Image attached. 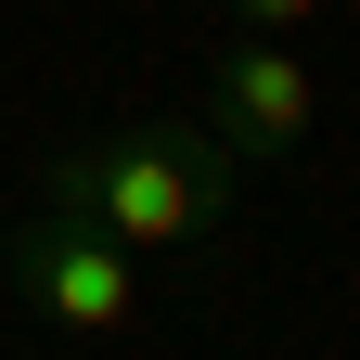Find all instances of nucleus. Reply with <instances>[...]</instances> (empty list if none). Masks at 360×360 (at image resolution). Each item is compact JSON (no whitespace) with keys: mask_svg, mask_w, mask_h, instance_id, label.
<instances>
[{"mask_svg":"<svg viewBox=\"0 0 360 360\" xmlns=\"http://www.w3.org/2000/svg\"><path fill=\"white\" fill-rule=\"evenodd\" d=\"M232 180H245V155L219 142L206 116H129L103 142L52 155L39 206H65V219H90V232H116L142 257V245H206L219 219H232Z\"/></svg>","mask_w":360,"mask_h":360,"instance_id":"obj_1","label":"nucleus"},{"mask_svg":"<svg viewBox=\"0 0 360 360\" xmlns=\"http://www.w3.org/2000/svg\"><path fill=\"white\" fill-rule=\"evenodd\" d=\"M13 296L39 309V322H65V335H116V322H142V270H129V245L116 232H90V219H65V206H39V219H13Z\"/></svg>","mask_w":360,"mask_h":360,"instance_id":"obj_2","label":"nucleus"},{"mask_svg":"<svg viewBox=\"0 0 360 360\" xmlns=\"http://www.w3.org/2000/svg\"><path fill=\"white\" fill-rule=\"evenodd\" d=\"M309 116H322L309 52H283V39H232V52H219V77H206V129H219L245 167L283 155V142H309Z\"/></svg>","mask_w":360,"mask_h":360,"instance_id":"obj_3","label":"nucleus"},{"mask_svg":"<svg viewBox=\"0 0 360 360\" xmlns=\"http://www.w3.org/2000/svg\"><path fill=\"white\" fill-rule=\"evenodd\" d=\"M219 13H232V26H245V39H296V26H309V13H322V0H219Z\"/></svg>","mask_w":360,"mask_h":360,"instance_id":"obj_4","label":"nucleus"}]
</instances>
